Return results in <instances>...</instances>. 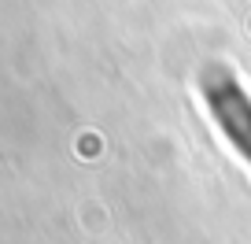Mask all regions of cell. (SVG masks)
Listing matches in <instances>:
<instances>
[{"label": "cell", "instance_id": "6da1fadb", "mask_svg": "<svg viewBox=\"0 0 251 244\" xmlns=\"http://www.w3.org/2000/svg\"><path fill=\"white\" fill-rule=\"evenodd\" d=\"M207 104H211L214 118L222 122L226 137L244 152V159L251 163V100L240 93V85L222 74L218 81L207 85Z\"/></svg>", "mask_w": 251, "mask_h": 244}]
</instances>
